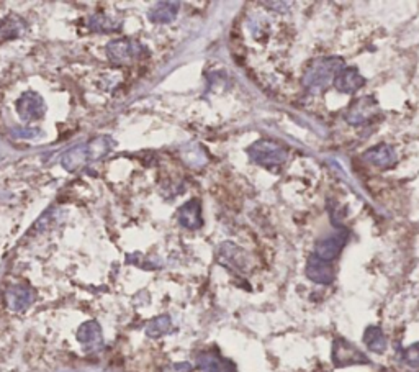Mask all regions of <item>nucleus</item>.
Masks as SVG:
<instances>
[{"instance_id": "f257e3e1", "label": "nucleus", "mask_w": 419, "mask_h": 372, "mask_svg": "<svg viewBox=\"0 0 419 372\" xmlns=\"http://www.w3.org/2000/svg\"><path fill=\"white\" fill-rule=\"evenodd\" d=\"M114 142L110 137H99L95 139H90L84 144L72 148L62 156V166L67 171H77L79 167H84L85 164L99 161L105 158L110 153Z\"/></svg>"}, {"instance_id": "a211bd4d", "label": "nucleus", "mask_w": 419, "mask_h": 372, "mask_svg": "<svg viewBox=\"0 0 419 372\" xmlns=\"http://www.w3.org/2000/svg\"><path fill=\"white\" fill-rule=\"evenodd\" d=\"M170 326H172L170 318L167 315H163V317L154 318V320L149 323L148 328H146V333H148V336H151V338H159V336L165 335V333H169Z\"/></svg>"}, {"instance_id": "f8f14e48", "label": "nucleus", "mask_w": 419, "mask_h": 372, "mask_svg": "<svg viewBox=\"0 0 419 372\" xmlns=\"http://www.w3.org/2000/svg\"><path fill=\"white\" fill-rule=\"evenodd\" d=\"M77 340L85 350H99L102 346V328L97 322H85L84 325H81L79 331H77Z\"/></svg>"}, {"instance_id": "aec40b11", "label": "nucleus", "mask_w": 419, "mask_h": 372, "mask_svg": "<svg viewBox=\"0 0 419 372\" xmlns=\"http://www.w3.org/2000/svg\"><path fill=\"white\" fill-rule=\"evenodd\" d=\"M17 33H18V22L7 20L6 23H4V27L0 28V40L17 36Z\"/></svg>"}, {"instance_id": "9b49d317", "label": "nucleus", "mask_w": 419, "mask_h": 372, "mask_svg": "<svg viewBox=\"0 0 419 372\" xmlns=\"http://www.w3.org/2000/svg\"><path fill=\"white\" fill-rule=\"evenodd\" d=\"M306 274L311 281L318 284H331L334 279V270L331 268L328 261L320 259L318 256H311L308 259V266H306Z\"/></svg>"}, {"instance_id": "f3484780", "label": "nucleus", "mask_w": 419, "mask_h": 372, "mask_svg": "<svg viewBox=\"0 0 419 372\" xmlns=\"http://www.w3.org/2000/svg\"><path fill=\"white\" fill-rule=\"evenodd\" d=\"M364 343L369 346V350L375 352H383L387 350V338H385L383 331L377 326H370L364 335Z\"/></svg>"}, {"instance_id": "2eb2a0df", "label": "nucleus", "mask_w": 419, "mask_h": 372, "mask_svg": "<svg viewBox=\"0 0 419 372\" xmlns=\"http://www.w3.org/2000/svg\"><path fill=\"white\" fill-rule=\"evenodd\" d=\"M179 221L185 228L195 230L202 226V207L198 200H190L179 210Z\"/></svg>"}, {"instance_id": "412c9836", "label": "nucleus", "mask_w": 419, "mask_h": 372, "mask_svg": "<svg viewBox=\"0 0 419 372\" xmlns=\"http://www.w3.org/2000/svg\"><path fill=\"white\" fill-rule=\"evenodd\" d=\"M404 361H406L409 366L419 367V343L409 346L408 350L404 351Z\"/></svg>"}, {"instance_id": "f03ea898", "label": "nucleus", "mask_w": 419, "mask_h": 372, "mask_svg": "<svg viewBox=\"0 0 419 372\" xmlns=\"http://www.w3.org/2000/svg\"><path fill=\"white\" fill-rule=\"evenodd\" d=\"M344 69V62L341 57H323L311 62L303 76L305 89L311 94H320L329 84H333L334 77Z\"/></svg>"}, {"instance_id": "1a4fd4ad", "label": "nucleus", "mask_w": 419, "mask_h": 372, "mask_svg": "<svg viewBox=\"0 0 419 372\" xmlns=\"http://www.w3.org/2000/svg\"><path fill=\"white\" fill-rule=\"evenodd\" d=\"M198 367L205 372H236L235 364L225 359L218 351H207L198 356Z\"/></svg>"}, {"instance_id": "7ed1b4c3", "label": "nucleus", "mask_w": 419, "mask_h": 372, "mask_svg": "<svg viewBox=\"0 0 419 372\" xmlns=\"http://www.w3.org/2000/svg\"><path fill=\"white\" fill-rule=\"evenodd\" d=\"M249 156L264 167H277L287 161V151L270 139H259L249 148Z\"/></svg>"}, {"instance_id": "dca6fc26", "label": "nucleus", "mask_w": 419, "mask_h": 372, "mask_svg": "<svg viewBox=\"0 0 419 372\" xmlns=\"http://www.w3.org/2000/svg\"><path fill=\"white\" fill-rule=\"evenodd\" d=\"M179 4L175 2H159L151 8L149 20L154 23H170L177 17Z\"/></svg>"}, {"instance_id": "6e6552de", "label": "nucleus", "mask_w": 419, "mask_h": 372, "mask_svg": "<svg viewBox=\"0 0 419 372\" xmlns=\"http://www.w3.org/2000/svg\"><path fill=\"white\" fill-rule=\"evenodd\" d=\"M333 84L336 89L343 92V94H355V92L365 84V79L360 76V72L355 69V67H348V69L344 67V69L334 77Z\"/></svg>"}, {"instance_id": "39448f33", "label": "nucleus", "mask_w": 419, "mask_h": 372, "mask_svg": "<svg viewBox=\"0 0 419 372\" xmlns=\"http://www.w3.org/2000/svg\"><path fill=\"white\" fill-rule=\"evenodd\" d=\"M46 112L45 100L36 92H27L17 102V113L23 122H35L40 120Z\"/></svg>"}, {"instance_id": "20e7f679", "label": "nucleus", "mask_w": 419, "mask_h": 372, "mask_svg": "<svg viewBox=\"0 0 419 372\" xmlns=\"http://www.w3.org/2000/svg\"><path fill=\"white\" fill-rule=\"evenodd\" d=\"M144 48L138 41L128 40V38H121V40H114L107 46V56L110 61L116 64H128V62L138 60L143 55Z\"/></svg>"}, {"instance_id": "ddd939ff", "label": "nucleus", "mask_w": 419, "mask_h": 372, "mask_svg": "<svg viewBox=\"0 0 419 372\" xmlns=\"http://www.w3.org/2000/svg\"><path fill=\"white\" fill-rule=\"evenodd\" d=\"M35 301V294L27 286H15L7 292V303L12 310L23 312Z\"/></svg>"}, {"instance_id": "423d86ee", "label": "nucleus", "mask_w": 419, "mask_h": 372, "mask_svg": "<svg viewBox=\"0 0 419 372\" xmlns=\"http://www.w3.org/2000/svg\"><path fill=\"white\" fill-rule=\"evenodd\" d=\"M345 241H348V231H336L333 235H328L316 244L315 256L329 263L343 251Z\"/></svg>"}, {"instance_id": "9d476101", "label": "nucleus", "mask_w": 419, "mask_h": 372, "mask_svg": "<svg viewBox=\"0 0 419 372\" xmlns=\"http://www.w3.org/2000/svg\"><path fill=\"white\" fill-rule=\"evenodd\" d=\"M334 362L336 366L359 364V362H367V357H365L357 347L350 345V343L338 340L334 345Z\"/></svg>"}, {"instance_id": "6ab92c4d", "label": "nucleus", "mask_w": 419, "mask_h": 372, "mask_svg": "<svg viewBox=\"0 0 419 372\" xmlns=\"http://www.w3.org/2000/svg\"><path fill=\"white\" fill-rule=\"evenodd\" d=\"M118 23L111 22V18L107 15H95L90 20V28L95 32H114L118 30Z\"/></svg>"}, {"instance_id": "0eeeda50", "label": "nucleus", "mask_w": 419, "mask_h": 372, "mask_svg": "<svg viewBox=\"0 0 419 372\" xmlns=\"http://www.w3.org/2000/svg\"><path fill=\"white\" fill-rule=\"evenodd\" d=\"M375 110H377V102L373 97L357 99L345 112V120L350 125H360L372 117Z\"/></svg>"}, {"instance_id": "4468645a", "label": "nucleus", "mask_w": 419, "mask_h": 372, "mask_svg": "<svg viewBox=\"0 0 419 372\" xmlns=\"http://www.w3.org/2000/svg\"><path fill=\"white\" fill-rule=\"evenodd\" d=\"M364 159L367 163L372 164V166L388 167V166H392V164H394V161H397V154H394L392 146L382 143V144H378V146L369 149V151L364 154Z\"/></svg>"}]
</instances>
